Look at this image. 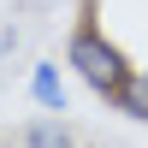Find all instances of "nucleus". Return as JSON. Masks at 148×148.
<instances>
[{
	"mask_svg": "<svg viewBox=\"0 0 148 148\" xmlns=\"http://www.w3.org/2000/svg\"><path fill=\"white\" fill-rule=\"evenodd\" d=\"M12 53V30H0V59H6Z\"/></svg>",
	"mask_w": 148,
	"mask_h": 148,
	"instance_id": "obj_5",
	"label": "nucleus"
},
{
	"mask_svg": "<svg viewBox=\"0 0 148 148\" xmlns=\"http://www.w3.org/2000/svg\"><path fill=\"white\" fill-rule=\"evenodd\" d=\"M24 148H77V130H71L65 119H36V125L24 130Z\"/></svg>",
	"mask_w": 148,
	"mask_h": 148,
	"instance_id": "obj_2",
	"label": "nucleus"
},
{
	"mask_svg": "<svg viewBox=\"0 0 148 148\" xmlns=\"http://www.w3.org/2000/svg\"><path fill=\"white\" fill-rule=\"evenodd\" d=\"M113 107H119L125 119H148V71H136V65H130V77L119 83Z\"/></svg>",
	"mask_w": 148,
	"mask_h": 148,
	"instance_id": "obj_3",
	"label": "nucleus"
},
{
	"mask_svg": "<svg viewBox=\"0 0 148 148\" xmlns=\"http://www.w3.org/2000/svg\"><path fill=\"white\" fill-rule=\"evenodd\" d=\"M30 95L47 107V113H59V107H65V83H59V65H36V71H30Z\"/></svg>",
	"mask_w": 148,
	"mask_h": 148,
	"instance_id": "obj_4",
	"label": "nucleus"
},
{
	"mask_svg": "<svg viewBox=\"0 0 148 148\" xmlns=\"http://www.w3.org/2000/svg\"><path fill=\"white\" fill-rule=\"evenodd\" d=\"M65 65L77 71V77L89 83L95 95H107V101H113V95H119V83L130 77L125 47H119L113 36H101L95 24H77V30H71V42H65Z\"/></svg>",
	"mask_w": 148,
	"mask_h": 148,
	"instance_id": "obj_1",
	"label": "nucleus"
}]
</instances>
